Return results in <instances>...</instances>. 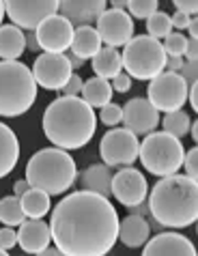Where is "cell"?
I'll use <instances>...</instances> for the list:
<instances>
[{"instance_id":"cell-1","label":"cell","mask_w":198,"mask_h":256,"mask_svg":"<svg viewBox=\"0 0 198 256\" xmlns=\"http://www.w3.org/2000/svg\"><path fill=\"white\" fill-rule=\"evenodd\" d=\"M50 234L65 256H106L118 241V213L110 198L78 190L50 213Z\"/></svg>"},{"instance_id":"cell-2","label":"cell","mask_w":198,"mask_h":256,"mask_svg":"<svg viewBox=\"0 0 198 256\" xmlns=\"http://www.w3.org/2000/svg\"><path fill=\"white\" fill-rule=\"evenodd\" d=\"M44 134L60 151H76L86 146L95 136L97 116L80 97H58L44 112Z\"/></svg>"},{"instance_id":"cell-3","label":"cell","mask_w":198,"mask_h":256,"mask_svg":"<svg viewBox=\"0 0 198 256\" xmlns=\"http://www.w3.org/2000/svg\"><path fill=\"white\" fill-rule=\"evenodd\" d=\"M148 213L162 228H186L198 218V181L186 174L164 176L148 196Z\"/></svg>"},{"instance_id":"cell-4","label":"cell","mask_w":198,"mask_h":256,"mask_svg":"<svg viewBox=\"0 0 198 256\" xmlns=\"http://www.w3.org/2000/svg\"><path fill=\"white\" fill-rule=\"evenodd\" d=\"M78 179L76 160L60 148H41L26 164V181L48 196L65 194Z\"/></svg>"},{"instance_id":"cell-5","label":"cell","mask_w":198,"mask_h":256,"mask_svg":"<svg viewBox=\"0 0 198 256\" xmlns=\"http://www.w3.org/2000/svg\"><path fill=\"white\" fill-rule=\"evenodd\" d=\"M37 102V82L24 62L0 60V116L16 118Z\"/></svg>"},{"instance_id":"cell-6","label":"cell","mask_w":198,"mask_h":256,"mask_svg":"<svg viewBox=\"0 0 198 256\" xmlns=\"http://www.w3.org/2000/svg\"><path fill=\"white\" fill-rule=\"evenodd\" d=\"M138 158L144 170H148V174L164 179V176L179 174L186 151H183L181 140L168 136L164 132H153L140 142Z\"/></svg>"},{"instance_id":"cell-7","label":"cell","mask_w":198,"mask_h":256,"mask_svg":"<svg viewBox=\"0 0 198 256\" xmlns=\"http://www.w3.org/2000/svg\"><path fill=\"white\" fill-rule=\"evenodd\" d=\"M121 62L130 78L151 82L166 67V54L162 48V41L148 37V34L132 37V41L125 46L121 54Z\"/></svg>"},{"instance_id":"cell-8","label":"cell","mask_w":198,"mask_h":256,"mask_svg":"<svg viewBox=\"0 0 198 256\" xmlns=\"http://www.w3.org/2000/svg\"><path fill=\"white\" fill-rule=\"evenodd\" d=\"M188 84L179 74L172 71H162L158 78L148 82V97L146 102L158 112L170 114V112L181 110L188 102Z\"/></svg>"},{"instance_id":"cell-9","label":"cell","mask_w":198,"mask_h":256,"mask_svg":"<svg viewBox=\"0 0 198 256\" xmlns=\"http://www.w3.org/2000/svg\"><path fill=\"white\" fill-rule=\"evenodd\" d=\"M140 142L138 136L127 132L125 127H112L104 134L102 142H99V155L102 162L108 168H127L138 160Z\"/></svg>"},{"instance_id":"cell-10","label":"cell","mask_w":198,"mask_h":256,"mask_svg":"<svg viewBox=\"0 0 198 256\" xmlns=\"http://www.w3.org/2000/svg\"><path fill=\"white\" fill-rule=\"evenodd\" d=\"M2 6L4 16L11 18V24L28 32H34L44 20L58 13L56 0H6Z\"/></svg>"},{"instance_id":"cell-11","label":"cell","mask_w":198,"mask_h":256,"mask_svg":"<svg viewBox=\"0 0 198 256\" xmlns=\"http://www.w3.org/2000/svg\"><path fill=\"white\" fill-rule=\"evenodd\" d=\"M30 74L37 82V86H44L48 90H60L74 71L69 67L65 54H39L34 58Z\"/></svg>"},{"instance_id":"cell-12","label":"cell","mask_w":198,"mask_h":256,"mask_svg":"<svg viewBox=\"0 0 198 256\" xmlns=\"http://www.w3.org/2000/svg\"><path fill=\"white\" fill-rule=\"evenodd\" d=\"M76 28L67 22L62 16H52L44 20L39 28L34 30V39H37L39 48L44 50V54H65L72 48Z\"/></svg>"},{"instance_id":"cell-13","label":"cell","mask_w":198,"mask_h":256,"mask_svg":"<svg viewBox=\"0 0 198 256\" xmlns=\"http://www.w3.org/2000/svg\"><path fill=\"white\" fill-rule=\"evenodd\" d=\"M110 192L123 207L132 209V207H136V204L146 200L148 186H146L144 174L140 172V170H136L134 166H127V168L118 170L116 174H112Z\"/></svg>"},{"instance_id":"cell-14","label":"cell","mask_w":198,"mask_h":256,"mask_svg":"<svg viewBox=\"0 0 198 256\" xmlns=\"http://www.w3.org/2000/svg\"><path fill=\"white\" fill-rule=\"evenodd\" d=\"M97 34L106 48H121L127 46L134 37V20L127 16V11L106 9L97 20Z\"/></svg>"},{"instance_id":"cell-15","label":"cell","mask_w":198,"mask_h":256,"mask_svg":"<svg viewBox=\"0 0 198 256\" xmlns=\"http://www.w3.org/2000/svg\"><path fill=\"white\" fill-rule=\"evenodd\" d=\"M123 110V125L127 132H132L134 136H148L155 132V127L160 125V112L146 102V97H134L125 106Z\"/></svg>"},{"instance_id":"cell-16","label":"cell","mask_w":198,"mask_h":256,"mask_svg":"<svg viewBox=\"0 0 198 256\" xmlns=\"http://www.w3.org/2000/svg\"><path fill=\"white\" fill-rule=\"evenodd\" d=\"M108 9L104 0H62L58 2V16H62L74 28L93 26L99 16Z\"/></svg>"},{"instance_id":"cell-17","label":"cell","mask_w":198,"mask_h":256,"mask_svg":"<svg viewBox=\"0 0 198 256\" xmlns=\"http://www.w3.org/2000/svg\"><path fill=\"white\" fill-rule=\"evenodd\" d=\"M142 248V256H196L194 244L179 232H158Z\"/></svg>"},{"instance_id":"cell-18","label":"cell","mask_w":198,"mask_h":256,"mask_svg":"<svg viewBox=\"0 0 198 256\" xmlns=\"http://www.w3.org/2000/svg\"><path fill=\"white\" fill-rule=\"evenodd\" d=\"M52 234H50V224H46L44 220H24L20 224L18 230V246L22 248L26 254L44 252L46 248H50Z\"/></svg>"},{"instance_id":"cell-19","label":"cell","mask_w":198,"mask_h":256,"mask_svg":"<svg viewBox=\"0 0 198 256\" xmlns=\"http://www.w3.org/2000/svg\"><path fill=\"white\" fill-rule=\"evenodd\" d=\"M110 183H112V170L106 164H90L86 170L80 172V188L82 192L99 194L104 198H110Z\"/></svg>"},{"instance_id":"cell-20","label":"cell","mask_w":198,"mask_h":256,"mask_svg":"<svg viewBox=\"0 0 198 256\" xmlns=\"http://www.w3.org/2000/svg\"><path fill=\"white\" fill-rule=\"evenodd\" d=\"M148 239H151V228L144 218L127 216L125 220H118V241L125 248H142Z\"/></svg>"},{"instance_id":"cell-21","label":"cell","mask_w":198,"mask_h":256,"mask_svg":"<svg viewBox=\"0 0 198 256\" xmlns=\"http://www.w3.org/2000/svg\"><path fill=\"white\" fill-rule=\"evenodd\" d=\"M20 160V140L9 125L0 123V179L11 174Z\"/></svg>"},{"instance_id":"cell-22","label":"cell","mask_w":198,"mask_h":256,"mask_svg":"<svg viewBox=\"0 0 198 256\" xmlns=\"http://www.w3.org/2000/svg\"><path fill=\"white\" fill-rule=\"evenodd\" d=\"M26 50V34L13 24L0 26V58L18 60Z\"/></svg>"},{"instance_id":"cell-23","label":"cell","mask_w":198,"mask_h":256,"mask_svg":"<svg viewBox=\"0 0 198 256\" xmlns=\"http://www.w3.org/2000/svg\"><path fill=\"white\" fill-rule=\"evenodd\" d=\"M99 50H102V39H99L95 26H80V28H76L69 52H74L76 56H80L82 60H86V58H93Z\"/></svg>"},{"instance_id":"cell-24","label":"cell","mask_w":198,"mask_h":256,"mask_svg":"<svg viewBox=\"0 0 198 256\" xmlns=\"http://www.w3.org/2000/svg\"><path fill=\"white\" fill-rule=\"evenodd\" d=\"M90 67H93L97 78H104V80L110 82L112 78L123 71L121 54H118L114 48H102L93 58H90Z\"/></svg>"},{"instance_id":"cell-25","label":"cell","mask_w":198,"mask_h":256,"mask_svg":"<svg viewBox=\"0 0 198 256\" xmlns=\"http://www.w3.org/2000/svg\"><path fill=\"white\" fill-rule=\"evenodd\" d=\"M112 86L108 80H104V78H90L82 84V90H80V99L84 104H88L90 108H104L106 104L112 102Z\"/></svg>"},{"instance_id":"cell-26","label":"cell","mask_w":198,"mask_h":256,"mask_svg":"<svg viewBox=\"0 0 198 256\" xmlns=\"http://www.w3.org/2000/svg\"><path fill=\"white\" fill-rule=\"evenodd\" d=\"M20 202H22V211L28 220H44L50 213V209H52L50 196L39 190H32V188L20 198Z\"/></svg>"},{"instance_id":"cell-27","label":"cell","mask_w":198,"mask_h":256,"mask_svg":"<svg viewBox=\"0 0 198 256\" xmlns=\"http://www.w3.org/2000/svg\"><path fill=\"white\" fill-rule=\"evenodd\" d=\"M26 220L24 211H22V202H20L18 196H4L2 200H0V222L4 226H20Z\"/></svg>"},{"instance_id":"cell-28","label":"cell","mask_w":198,"mask_h":256,"mask_svg":"<svg viewBox=\"0 0 198 256\" xmlns=\"http://www.w3.org/2000/svg\"><path fill=\"white\" fill-rule=\"evenodd\" d=\"M190 123H192V118L186 110H176V112H170V114H164L162 118V127H164V134L172 138H183L186 134L190 132Z\"/></svg>"},{"instance_id":"cell-29","label":"cell","mask_w":198,"mask_h":256,"mask_svg":"<svg viewBox=\"0 0 198 256\" xmlns=\"http://www.w3.org/2000/svg\"><path fill=\"white\" fill-rule=\"evenodd\" d=\"M172 32L170 16L164 11H155L151 18H146V34L153 39H166Z\"/></svg>"},{"instance_id":"cell-30","label":"cell","mask_w":198,"mask_h":256,"mask_svg":"<svg viewBox=\"0 0 198 256\" xmlns=\"http://www.w3.org/2000/svg\"><path fill=\"white\" fill-rule=\"evenodd\" d=\"M127 16L136 18V20H146L151 18L155 11H160V2L158 0H130L127 2Z\"/></svg>"},{"instance_id":"cell-31","label":"cell","mask_w":198,"mask_h":256,"mask_svg":"<svg viewBox=\"0 0 198 256\" xmlns=\"http://www.w3.org/2000/svg\"><path fill=\"white\" fill-rule=\"evenodd\" d=\"M186 46H188V37L183 32H170L164 41H162V48H164L166 56H181L183 58Z\"/></svg>"},{"instance_id":"cell-32","label":"cell","mask_w":198,"mask_h":256,"mask_svg":"<svg viewBox=\"0 0 198 256\" xmlns=\"http://www.w3.org/2000/svg\"><path fill=\"white\" fill-rule=\"evenodd\" d=\"M121 118H123V110H121V106L114 104V102H110V104H106L104 108H99V120H102L104 125L116 127L121 123Z\"/></svg>"},{"instance_id":"cell-33","label":"cell","mask_w":198,"mask_h":256,"mask_svg":"<svg viewBox=\"0 0 198 256\" xmlns=\"http://www.w3.org/2000/svg\"><path fill=\"white\" fill-rule=\"evenodd\" d=\"M183 170H186V176H190V179H196L198 176V148H190V151L186 153V158H183Z\"/></svg>"},{"instance_id":"cell-34","label":"cell","mask_w":198,"mask_h":256,"mask_svg":"<svg viewBox=\"0 0 198 256\" xmlns=\"http://www.w3.org/2000/svg\"><path fill=\"white\" fill-rule=\"evenodd\" d=\"M179 76L186 80L188 86L198 84V62L196 60H186V62H183V67L179 69Z\"/></svg>"},{"instance_id":"cell-35","label":"cell","mask_w":198,"mask_h":256,"mask_svg":"<svg viewBox=\"0 0 198 256\" xmlns=\"http://www.w3.org/2000/svg\"><path fill=\"white\" fill-rule=\"evenodd\" d=\"M82 84H84L82 78L76 76V74H72V78L67 80V84L60 88L62 97H78V95H80V90H82Z\"/></svg>"},{"instance_id":"cell-36","label":"cell","mask_w":198,"mask_h":256,"mask_svg":"<svg viewBox=\"0 0 198 256\" xmlns=\"http://www.w3.org/2000/svg\"><path fill=\"white\" fill-rule=\"evenodd\" d=\"M18 246V232L9 228V226H4V228H0V250L9 252L11 248Z\"/></svg>"},{"instance_id":"cell-37","label":"cell","mask_w":198,"mask_h":256,"mask_svg":"<svg viewBox=\"0 0 198 256\" xmlns=\"http://www.w3.org/2000/svg\"><path fill=\"white\" fill-rule=\"evenodd\" d=\"M110 86H112V90H116V93H127V90L132 88V78L121 71V74L110 80Z\"/></svg>"},{"instance_id":"cell-38","label":"cell","mask_w":198,"mask_h":256,"mask_svg":"<svg viewBox=\"0 0 198 256\" xmlns=\"http://www.w3.org/2000/svg\"><path fill=\"white\" fill-rule=\"evenodd\" d=\"M174 6H176V11L183 13V16H188V18H194L196 13H198V2L196 0H174Z\"/></svg>"},{"instance_id":"cell-39","label":"cell","mask_w":198,"mask_h":256,"mask_svg":"<svg viewBox=\"0 0 198 256\" xmlns=\"http://www.w3.org/2000/svg\"><path fill=\"white\" fill-rule=\"evenodd\" d=\"M190 20H192V18H188V16H183V13L174 11L172 16H170V24H172V28H179V30H186V28L190 26Z\"/></svg>"},{"instance_id":"cell-40","label":"cell","mask_w":198,"mask_h":256,"mask_svg":"<svg viewBox=\"0 0 198 256\" xmlns=\"http://www.w3.org/2000/svg\"><path fill=\"white\" fill-rule=\"evenodd\" d=\"M183 60L181 56H166V67H164V71H172V74H179V69L183 67Z\"/></svg>"},{"instance_id":"cell-41","label":"cell","mask_w":198,"mask_h":256,"mask_svg":"<svg viewBox=\"0 0 198 256\" xmlns=\"http://www.w3.org/2000/svg\"><path fill=\"white\" fill-rule=\"evenodd\" d=\"M186 56L188 60H196L198 58V39H188V46H186Z\"/></svg>"},{"instance_id":"cell-42","label":"cell","mask_w":198,"mask_h":256,"mask_svg":"<svg viewBox=\"0 0 198 256\" xmlns=\"http://www.w3.org/2000/svg\"><path fill=\"white\" fill-rule=\"evenodd\" d=\"M130 216H138V218H144L146 220V216H148V202L144 200V202L136 204V207H132L130 209Z\"/></svg>"},{"instance_id":"cell-43","label":"cell","mask_w":198,"mask_h":256,"mask_svg":"<svg viewBox=\"0 0 198 256\" xmlns=\"http://www.w3.org/2000/svg\"><path fill=\"white\" fill-rule=\"evenodd\" d=\"M188 102L192 106V110H198V84H192L188 88Z\"/></svg>"},{"instance_id":"cell-44","label":"cell","mask_w":198,"mask_h":256,"mask_svg":"<svg viewBox=\"0 0 198 256\" xmlns=\"http://www.w3.org/2000/svg\"><path fill=\"white\" fill-rule=\"evenodd\" d=\"M28 190H30V186H28V181H26V179H20V181L16 183V186H13V196L22 198Z\"/></svg>"},{"instance_id":"cell-45","label":"cell","mask_w":198,"mask_h":256,"mask_svg":"<svg viewBox=\"0 0 198 256\" xmlns=\"http://www.w3.org/2000/svg\"><path fill=\"white\" fill-rule=\"evenodd\" d=\"M65 56H67V60H69V67H72V71L84 67V60L80 58V56H76L74 52H65Z\"/></svg>"},{"instance_id":"cell-46","label":"cell","mask_w":198,"mask_h":256,"mask_svg":"<svg viewBox=\"0 0 198 256\" xmlns=\"http://www.w3.org/2000/svg\"><path fill=\"white\" fill-rule=\"evenodd\" d=\"M26 48L28 50H32V52H39V44H37V39H34V32H28L26 34Z\"/></svg>"},{"instance_id":"cell-47","label":"cell","mask_w":198,"mask_h":256,"mask_svg":"<svg viewBox=\"0 0 198 256\" xmlns=\"http://www.w3.org/2000/svg\"><path fill=\"white\" fill-rule=\"evenodd\" d=\"M186 30L190 32V37H188V39H196V37H198V20H196V18L190 20V26L186 28Z\"/></svg>"},{"instance_id":"cell-48","label":"cell","mask_w":198,"mask_h":256,"mask_svg":"<svg viewBox=\"0 0 198 256\" xmlns=\"http://www.w3.org/2000/svg\"><path fill=\"white\" fill-rule=\"evenodd\" d=\"M37 256H65V254L58 252L56 248H46V250H44V252H39Z\"/></svg>"},{"instance_id":"cell-49","label":"cell","mask_w":198,"mask_h":256,"mask_svg":"<svg viewBox=\"0 0 198 256\" xmlns=\"http://www.w3.org/2000/svg\"><path fill=\"white\" fill-rule=\"evenodd\" d=\"M190 134H192L194 142H198V123H196V120H192V123H190Z\"/></svg>"},{"instance_id":"cell-50","label":"cell","mask_w":198,"mask_h":256,"mask_svg":"<svg viewBox=\"0 0 198 256\" xmlns=\"http://www.w3.org/2000/svg\"><path fill=\"white\" fill-rule=\"evenodd\" d=\"M110 9H116V11H125L127 9V2H123V0H114V2H112V6Z\"/></svg>"},{"instance_id":"cell-51","label":"cell","mask_w":198,"mask_h":256,"mask_svg":"<svg viewBox=\"0 0 198 256\" xmlns=\"http://www.w3.org/2000/svg\"><path fill=\"white\" fill-rule=\"evenodd\" d=\"M2 18H4V6L0 2V26H2Z\"/></svg>"},{"instance_id":"cell-52","label":"cell","mask_w":198,"mask_h":256,"mask_svg":"<svg viewBox=\"0 0 198 256\" xmlns=\"http://www.w3.org/2000/svg\"><path fill=\"white\" fill-rule=\"evenodd\" d=\"M0 256H11L9 252H4V250H0Z\"/></svg>"}]
</instances>
